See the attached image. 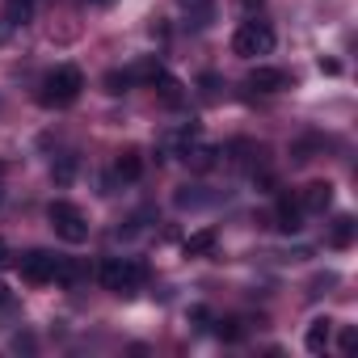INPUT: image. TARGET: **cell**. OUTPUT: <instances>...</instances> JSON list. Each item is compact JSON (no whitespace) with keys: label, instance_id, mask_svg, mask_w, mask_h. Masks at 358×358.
<instances>
[{"label":"cell","instance_id":"obj_1","mask_svg":"<svg viewBox=\"0 0 358 358\" xmlns=\"http://www.w3.org/2000/svg\"><path fill=\"white\" fill-rule=\"evenodd\" d=\"M80 93H85V72H80L76 64H59L55 72L43 76V85H38V106H47V110H68Z\"/></svg>","mask_w":358,"mask_h":358},{"label":"cell","instance_id":"obj_2","mask_svg":"<svg viewBox=\"0 0 358 358\" xmlns=\"http://www.w3.org/2000/svg\"><path fill=\"white\" fill-rule=\"evenodd\" d=\"M101 287L114 291V295H135L143 282H148V266L139 257H106L101 270H97Z\"/></svg>","mask_w":358,"mask_h":358},{"label":"cell","instance_id":"obj_3","mask_svg":"<svg viewBox=\"0 0 358 358\" xmlns=\"http://www.w3.org/2000/svg\"><path fill=\"white\" fill-rule=\"evenodd\" d=\"M47 220H51V228H55L59 241H68V245H85V241H89V220H85V211H80L76 203L55 199V203L47 207Z\"/></svg>","mask_w":358,"mask_h":358},{"label":"cell","instance_id":"obj_4","mask_svg":"<svg viewBox=\"0 0 358 358\" xmlns=\"http://www.w3.org/2000/svg\"><path fill=\"white\" fill-rule=\"evenodd\" d=\"M232 51H236L241 59L270 55V51H274V30H270V22H241L236 34H232Z\"/></svg>","mask_w":358,"mask_h":358},{"label":"cell","instance_id":"obj_5","mask_svg":"<svg viewBox=\"0 0 358 358\" xmlns=\"http://www.w3.org/2000/svg\"><path fill=\"white\" fill-rule=\"evenodd\" d=\"M55 262H59V257L47 253V249H30L26 257H17L26 282H51V278H55Z\"/></svg>","mask_w":358,"mask_h":358},{"label":"cell","instance_id":"obj_6","mask_svg":"<svg viewBox=\"0 0 358 358\" xmlns=\"http://www.w3.org/2000/svg\"><path fill=\"white\" fill-rule=\"evenodd\" d=\"M295 199H299L303 215H324V211L333 207V186H329V182H308Z\"/></svg>","mask_w":358,"mask_h":358},{"label":"cell","instance_id":"obj_7","mask_svg":"<svg viewBox=\"0 0 358 358\" xmlns=\"http://www.w3.org/2000/svg\"><path fill=\"white\" fill-rule=\"evenodd\" d=\"M274 224H278V232H287V236L303 232V207H299V199H295V194H278Z\"/></svg>","mask_w":358,"mask_h":358},{"label":"cell","instance_id":"obj_8","mask_svg":"<svg viewBox=\"0 0 358 358\" xmlns=\"http://www.w3.org/2000/svg\"><path fill=\"white\" fill-rule=\"evenodd\" d=\"M220 156H224L232 169H257V160H262V148H257L253 139H232L228 148H220Z\"/></svg>","mask_w":358,"mask_h":358},{"label":"cell","instance_id":"obj_9","mask_svg":"<svg viewBox=\"0 0 358 358\" xmlns=\"http://www.w3.org/2000/svg\"><path fill=\"white\" fill-rule=\"evenodd\" d=\"M249 89H257V93H282V89H291V76L282 68H253L249 72Z\"/></svg>","mask_w":358,"mask_h":358},{"label":"cell","instance_id":"obj_10","mask_svg":"<svg viewBox=\"0 0 358 358\" xmlns=\"http://www.w3.org/2000/svg\"><path fill=\"white\" fill-rule=\"evenodd\" d=\"M329 337H333V320H329V316H316V320L308 324V333H303L308 354H324V350H329Z\"/></svg>","mask_w":358,"mask_h":358},{"label":"cell","instance_id":"obj_11","mask_svg":"<svg viewBox=\"0 0 358 358\" xmlns=\"http://www.w3.org/2000/svg\"><path fill=\"white\" fill-rule=\"evenodd\" d=\"M160 72H164V64H160L156 55H143V59H135V64L127 68V80H131V85H156Z\"/></svg>","mask_w":358,"mask_h":358},{"label":"cell","instance_id":"obj_12","mask_svg":"<svg viewBox=\"0 0 358 358\" xmlns=\"http://www.w3.org/2000/svg\"><path fill=\"white\" fill-rule=\"evenodd\" d=\"M354 232H358V224H354V215H337L324 241H329V249H350V245H354Z\"/></svg>","mask_w":358,"mask_h":358},{"label":"cell","instance_id":"obj_13","mask_svg":"<svg viewBox=\"0 0 358 358\" xmlns=\"http://www.w3.org/2000/svg\"><path fill=\"white\" fill-rule=\"evenodd\" d=\"M215 245H220V236H215V228H199V232H190L186 236V257H207V253H215Z\"/></svg>","mask_w":358,"mask_h":358},{"label":"cell","instance_id":"obj_14","mask_svg":"<svg viewBox=\"0 0 358 358\" xmlns=\"http://www.w3.org/2000/svg\"><path fill=\"white\" fill-rule=\"evenodd\" d=\"M152 89H160V101H164V106H173V110H177V106H186V89H182V80L169 76V72H160Z\"/></svg>","mask_w":358,"mask_h":358},{"label":"cell","instance_id":"obj_15","mask_svg":"<svg viewBox=\"0 0 358 358\" xmlns=\"http://www.w3.org/2000/svg\"><path fill=\"white\" fill-rule=\"evenodd\" d=\"M85 274H89V270H85V262H76V257H59V262H55V278H51V282H59V287H76Z\"/></svg>","mask_w":358,"mask_h":358},{"label":"cell","instance_id":"obj_16","mask_svg":"<svg viewBox=\"0 0 358 358\" xmlns=\"http://www.w3.org/2000/svg\"><path fill=\"white\" fill-rule=\"evenodd\" d=\"M182 156H186V164H190L194 173H207V169H215V156H220V148H207V143H194V148H186Z\"/></svg>","mask_w":358,"mask_h":358},{"label":"cell","instance_id":"obj_17","mask_svg":"<svg viewBox=\"0 0 358 358\" xmlns=\"http://www.w3.org/2000/svg\"><path fill=\"white\" fill-rule=\"evenodd\" d=\"M114 173L122 177V182H139V173H143V160H139V152H135V148L118 152V160H114Z\"/></svg>","mask_w":358,"mask_h":358},{"label":"cell","instance_id":"obj_18","mask_svg":"<svg viewBox=\"0 0 358 358\" xmlns=\"http://www.w3.org/2000/svg\"><path fill=\"white\" fill-rule=\"evenodd\" d=\"M186 13H190V22L203 30V26H211V13H215V0H177Z\"/></svg>","mask_w":358,"mask_h":358},{"label":"cell","instance_id":"obj_19","mask_svg":"<svg viewBox=\"0 0 358 358\" xmlns=\"http://www.w3.org/2000/svg\"><path fill=\"white\" fill-rule=\"evenodd\" d=\"M5 17H9L13 26H26V22L34 17V0H5Z\"/></svg>","mask_w":358,"mask_h":358},{"label":"cell","instance_id":"obj_20","mask_svg":"<svg viewBox=\"0 0 358 358\" xmlns=\"http://www.w3.org/2000/svg\"><path fill=\"white\" fill-rule=\"evenodd\" d=\"M51 177H55V186H72V177H76V156H59L51 164Z\"/></svg>","mask_w":358,"mask_h":358},{"label":"cell","instance_id":"obj_21","mask_svg":"<svg viewBox=\"0 0 358 358\" xmlns=\"http://www.w3.org/2000/svg\"><path fill=\"white\" fill-rule=\"evenodd\" d=\"M101 85H106V93H110V97L127 93V89H131V80H127V68H122V72H106V80H101Z\"/></svg>","mask_w":358,"mask_h":358},{"label":"cell","instance_id":"obj_22","mask_svg":"<svg viewBox=\"0 0 358 358\" xmlns=\"http://www.w3.org/2000/svg\"><path fill=\"white\" fill-rule=\"evenodd\" d=\"M215 324H220L215 333H220L224 341H241V337H245V329H241V320H215Z\"/></svg>","mask_w":358,"mask_h":358},{"label":"cell","instance_id":"obj_23","mask_svg":"<svg viewBox=\"0 0 358 358\" xmlns=\"http://www.w3.org/2000/svg\"><path fill=\"white\" fill-rule=\"evenodd\" d=\"M13 30H17V26H13L5 13H0V43H9V38H13Z\"/></svg>","mask_w":358,"mask_h":358},{"label":"cell","instance_id":"obj_24","mask_svg":"<svg viewBox=\"0 0 358 358\" xmlns=\"http://www.w3.org/2000/svg\"><path fill=\"white\" fill-rule=\"evenodd\" d=\"M190 320L203 329V324H211V312H207V308H190Z\"/></svg>","mask_w":358,"mask_h":358},{"label":"cell","instance_id":"obj_25","mask_svg":"<svg viewBox=\"0 0 358 358\" xmlns=\"http://www.w3.org/2000/svg\"><path fill=\"white\" fill-rule=\"evenodd\" d=\"M9 262H13V249H9V241H5V236H0V270H5Z\"/></svg>","mask_w":358,"mask_h":358},{"label":"cell","instance_id":"obj_26","mask_svg":"<svg viewBox=\"0 0 358 358\" xmlns=\"http://www.w3.org/2000/svg\"><path fill=\"white\" fill-rule=\"evenodd\" d=\"M354 345H358V333H354V329H345V333H341V350H345V354H350V350H354Z\"/></svg>","mask_w":358,"mask_h":358},{"label":"cell","instance_id":"obj_27","mask_svg":"<svg viewBox=\"0 0 358 358\" xmlns=\"http://www.w3.org/2000/svg\"><path fill=\"white\" fill-rule=\"evenodd\" d=\"M9 303H13V291H9L5 282H0V308H9Z\"/></svg>","mask_w":358,"mask_h":358},{"label":"cell","instance_id":"obj_28","mask_svg":"<svg viewBox=\"0 0 358 358\" xmlns=\"http://www.w3.org/2000/svg\"><path fill=\"white\" fill-rule=\"evenodd\" d=\"M241 5H245V9L253 13V9H262V5H266V0H241Z\"/></svg>","mask_w":358,"mask_h":358},{"label":"cell","instance_id":"obj_29","mask_svg":"<svg viewBox=\"0 0 358 358\" xmlns=\"http://www.w3.org/2000/svg\"><path fill=\"white\" fill-rule=\"evenodd\" d=\"M89 5H114V0H89Z\"/></svg>","mask_w":358,"mask_h":358},{"label":"cell","instance_id":"obj_30","mask_svg":"<svg viewBox=\"0 0 358 358\" xmlns=\"http://www.w3.org/2000/svg\"><path fill=\"white\" fill-rule=\"evenodd\" d=\"M0 173H5V169H0Z\"/></svg>","mask_w":358,"mask_h":358}]
</instances>
